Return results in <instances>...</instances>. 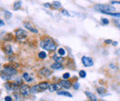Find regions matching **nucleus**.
<instances>
[{
  "instance_id": "obj_17",
  "label": "nucleus",
  "mask_w": 120,
  "mask_h": 101,
  "mask_svg": "<svg viewBox=\"0 0 120 101\" xmlns=\"http://www.w3.org/2000/svg\"><path fill=\"white\" fill-rule=\"evenodd\" d=\"M51 6H52V8L58 9L59 7H61V3L58 2V1H54V2L51 4Z\"/></svg>"
},
{
  "instance_id": "obj_21",
  "label": "nucleus",
  "mask_w": 120,
  "mask_h": 101,
  "mask_svg": "<svg viewBox=\"0 0 120 101\" xmlns=\"http://www.w3.org/2000/svg\"><path fill=\"white\" fill-rule=\"evenodd\" d=\"M5 87H7L8 90H13V87H12V84H9V83H6L5 84Z\"/></svg>"
},
{
  "instance_id": "obj_11",
  "label": "nucleus",
  "mask_w": 120,
  "mask_h": 101,
  "mask_svg": "<svg viewBox=\"0 0 120 101\" xmlns=\"http://www.w3.org/2000/svg\"><path fill=\"white\" fill-rule=\"evenodd\" d=\"M39 92H42L39 85H36V86H33V87H30V93L31 94H36V93H39Z\"/></svg>"
},
{
  "instance_id": "obj_30",
  "label": "nucleus",
  "mask_w": 120,
  "mask_h": 101,
  "mask_svg": "<svg viewBox=\"0 0 120 101\" xmlns=\"http://www.w3.org/2000/svg\"><path fill=\"white\" fill-rule=\"evenodd\" d=\"M62 14H64L65 16H68V17H69V16H70V14H69L66 9H63V10H62Z\"/></svg>"
},
{
  "instance_id": "obj_13",
  "label": "nucleus",
  "mask_w": 120,
  "mask_h": 101,
  "mask_svg": "<svg viewBox=\"0 0 120 101\" xmlns=\"http://www.w3.org/2000/svg\"><path fill=\"white\" fill-rule=\"evenodd\" d=\"M85 95L88 97V98H89L90 101H97V98L94 96V94L90 93L89 91H86V92H85Z\"/></svg>"
},
{
  "instance_id": "obj_14",
  "label": "nucleus",
  "mask_w": 120,
  "mask_h": 101,
  "mask_svg": "<svg viewBox=\"0 0 120 101\" xmlns=\"http://www.w3.org/2000/svg\"><path fill=\"white\" fill-rule=\"evenodd\" d=\"M51 68L52 69H56V70H60V69H62L63 68V66H62V64H61V63H53L52 65H51Z\"/></svg>"
},
{
  "instance_id": "obj_8",
  "label": "nucleus",
  "mask_w": 120,
  "mask_h": 101,
  "mask_svg": "<svg viewBox=\"0 0 120 101\" xmlns=\"http://www.w3.org/2000/svg\"><path fill=\"white\" fill-rule=\"evenodd\" d=\"M51 73H52L51 70H50V69H48V68H43V69H41V70H40V74H41L42 76H45V77L49 76Z\"/></svg>"
},
{
  "instance_id": "obj_10",
  "label": "nucleus",
  "mask_w": 120,
  "mask_h": 101,
  "mask_svg": "<svg viewBox=\"0 0 120 101\" xmlns=\"http://www.w3.org/2000/svg\"><path fill=\"white\" fill-rule=\"evenodd\" d=\"M60 84H61L62 87H64V88H66V89H68V88H70V87H71V83L69 81H68L67 79H64L63 81H61Z\"/></svg>"
},
{
  "instance_id": "obj_28",
  "label": "nucleus",
  "mask_w": 120,
  "mask_h": 101,
  "mask_svg": "<svg viewBox=\"0 0 120 101\" xmlns=\"http://www.w3.org/2000/svg\"><path fill=\"white\" fill-rule=\"evenodd\" d=\"M69 77H70V73H66L63 74V79H68Z\"/></svg>"
},
{
  "instance_id": "obj_12",
  "label": "nucleus",
  "mask_w": 120,
  "mask_h": 101,
  "mask_svg": "<svg viewBox=\"0 0 120 101\" xmlns=\"http://www.w3.org/2000/svg\"><path fill=\"white\" fill-rule=\"evenodd\" d=\"M39 87L41 88V91H45L46 89H49V87H50V84L47 83V82H43L41 84H39Z\"/></svg>"
},
{
  "instance_id": "obj_29",
  "label": "nucleus",
  "mask_w": 120,
  "mask_h": 101,
  "mask_svg": "<svg viewBox=\"0 0 120 101\" xmlns=\"http://www.w3.org/2000/svg\"><path fill=\"white\" fill-rule=\"evenodd\" d=\"M4 13L6 14V17H7L8 18L11 17V13H10V12H8V11H7V10H4Z\"/></svg>"
},
{
  "instance_id": "obj_1",
  "label": "nucleus",
  "mask_w": 120,
  "mask_h": 101,
  "mask_svg": "<svg viewBox=\"0 0 120 101\" xmlns=\"http://www.w3.org/2000/svg\"><path fill=\"white\" fill-rule=\"evenodd\" d=\"M40 45L46 51H55L56 49V44L51 38H46L45 40L42 41Z\"/></svg>"
},
{
  "instance_id": "obj_35",
  "label": "nucleus",
  "mask_w": 120,
  "mask_h": 101,
  "mask_svg": "<svg viewBox=\"0 0 120 101\" xmlns=\"http://www.w3.org/2000/svg\"><path fill=\"white\" fill-rule=\"evenodd\" d=\"M112 4H120V2H116V1H113Z\"/></svg>"
},
{
  "instance_id": "obj_6",
  "label": "nucleus",
  "mask_w": 120,
  "mask_h": 101,
  "mask_svg": "<svg viewBox=\"0 0 120 101\" xmlns=\"http://www.w3.org/2000/svg\"><path fill=\"white\" fill-rule=\"evenodd\" d=\"M61 88H62L61 84H52L49 87V91L50 92H55V91L57 92V91H59Z\"/></svg>"
},
{
  "instance_id": "obj_32",
  "label": "nucleus",
  "mask_w": 120,
  "mask_h": 101,
  "mask_svg": "<svg viewBox=\"0 0 120 101\" xmlns=\"http://www.w3.org/2000/svg\"><path fill=\"white\" fill-rule=\"evenodd\" d=\"M73 87H74V89H79V84L78 82H76L75 84H74V86H73Z\"/></svg>"
},
{
  "instance_id": "obj_3",
  "label": "nucleus",
  "mask_w": 120,
  "mask_h": 101,
  "mask_svg": "<svg viewBox=\"0 0 120 101\" xmlns=\"http://www.w3.org/2000/svg\"><path fill=\"white\" fill-rule=\"evenodd\" d=\"M3 73H6L7 75H8L9 77H12L13 75H16V74H17V70H16L14 67L10 66V65H5Z\"/></svg>"
},
{
  "instance_id": "obj_4",
  "label": "nucleus",
  "mask_w": 120,
  "mask_h": 101,
  "mask_svg": "<svg viewBox=\"0 0 120 101\" xmlns=\"http://www.w3.org/2000/svg\"><path fill=\"white\" fill-rule=\"evenodd\" d=\"M81 62H82L83 65L86 66V67H90V66L93 65V61H92V59L90 57H87V56H83V57L81 58Z\"/></svg>"
},
{
  "instance_id": "obj_25",
  "label": "nucleus",
  "mask_w": 120,
  "mask_h": 101,
  "mask_svg": "<svg viewBox=\"0 0 120 101\" xmlns=\"http://www.w3.org/2000/svg\"><path fill=\"white\" fill-rule=\"evenodd\" d=\"M54 61L55 62H56V63H61L62 61H63V59L61 57H57V56H55L54 57Z\"/></svg>"
},
{
  "instance_id": "obj_24",
  "label": "nucleus",
  "mask_w": 120,
  "mask_h": 101,
  "mask_svg": "<svg viewBox=\"0 0 120 101\" xmlns=\"http://www.w3.org/2000/svg\"><path fill=\"white\" fill-rule=\"evenodd\" d=\"M20 7V1H17L15 4H14V9H18L19 7Z\"/></svg>"
},
{
  "instance_id": "obj_16",
  "label": "nucleus",
  "mask_w": 120,
  "mask_h": 101,
  "mask_svg": "<svg viewBox=\"0 0 120 101\" xmlns=\"http://www.w3.org/2000/svg\"><path fill=\"white\" fill-rule=\"evenodd\" d=\"M57 95L58 96H66V97H68V98H72V95L67 91H57Z\"/></svg>"
},
{
  "instance_id": "obj_27",
  "label": "nucleus",
  "mask_w": 120,
  "mask_h": 101,
  "mask_svg": "<svg viewBox=\"0 0 120 101\" xmlns=\"http://www.w3.org/2000/svg\"><path fill=\"white\" fill-rule=\"evenodd\" d=\"M101 21H102V23H103V24H105V25L109 24V20H108L107 18H105V17H103V18L101 19Z\"/></svg>"
},
{
  "instance_id": "obj_7",
  "label": "nucleus",
  "mask_w": 120,
  "mask_h": 101,
  "mask_svg": "<svg viewBox=\"0 0 120 101\" xmlns=\"http://www.w3.org/2000/svg\"><path fill=\"white\" fill-rule=\"evenodd\" d=\"M24 26L26 27V29H29L30 31L33 32V33H37V32H38V30L35 29V28L33 27V25H32L31 23H30V22H25V23H24Z\"/></svg>"
},
{
  "instance_id": "obj_9",
  "label": "nucleus",
  "mask_w": 120,
  "mask_h": 101,
  "mask_svg": "<svg viewBox=\"0 0 120 101\" xmlns=\"http://www.w3.org/2000/svg\"><path fill=\"white\" fill-rule=\"evenodd\" d=\"M16 36L17 37H27V32L24 29H19L16 30Z\"/></svg>"
},
{
  "instance_id": "obj_34",
  "label": "nucleus",
  "mask_w": 120,
  "mask_h": 101,
  "mask_svg": "<svg viewBox=\"0 0 120 101\" xmlns=\"http://www.w3.org/2000/svg\"><path fill=\"white\" fill-rule=\"evenodd\" d=\"M105 42V43H113V42H112V41H110V40H108V41L106 40Z\"/></svg>"
},
{
  "instance_id": "obj_36",
  "label": "nucleus",
  "mask_w": 120,
  "mask_h": 101,
  "mask_svg": "<svg viewBox=\"0 0 120 101\" xmlns=\"http://www.w3.org/2000/svg\"><path fill=\"white\" fill-rule=\"evenodd\" d=\"M0 22H1V23H0V25H1V26H3V25H4V21H3V20H0Z\"/></svg>"
},
{
  "instance_id": "obj_33",
  "label": "nucleus",
  "mask_w": 120,
  "mask_h": 101,
  "mask_svg": "<svg viewBox=\"0 0 120 101\" xmlns=\"http://www.w3.org/2000/svg\"><path fill=\"white\" fill-rule=\"evenodd\" d=\"M5 101H12V98H11V97L8 96V97L5 98Z\"/></svg>"
},
{
  "instance_id": "obj_20",
  "label": "nucleus",
  "mask_w": 120,
  "mask_h": 101,
  "mask_svg": "<svg viewBox=\"0 0 120 101\" xmlns=\"http://www.w3.org/2000/svg\"><path fill=\"white\" fill-rule=\"evenodd\" d=\"M38 56H39V58H41V59H45L47 55H46V53H45V52H39Z\"/></svg>"
},
{
  "instance_id": "obj_23",
  "label": "nucleus",
  "mask_w": 120,
  "mask_h": 101,
  "mask_svg": "<svg viewBox=\"0 0 120 101\" xmlns=\"http://www.w3.org/2000/svg\"><path fill=\"white\" fill-rule=\"evenodd\" d=\"M79 76H80L81 78H85V77H86V72L83 71V70L79 71Z\"/></svg>"
},
{
  "instance_id": "obj_2",
  "label": "nucleus",
  "mask_w": 120,
  "mask_h": 101,
  "mask_svg": "<svg viewBox=\"0 0 120 101\" xmlns=\"http://www.w3.org/2000/svg\"><path fill=\"white\" fill-rule=\"evenodd\" d=\"M94 9L97 10V11H100L102 13H105V14L113 13V12L116 11V8L115 7H110V6H107V5H96L94 7Z\"/></svg>"
},
{
  "instance_id": "obj_19",
  "label": "nucleus",
  "mask_w": 120,
  "mask_h": 101,
  "mask_svg": "<svg viewBox=\"0 0 120 101\" xmlns=\"http://www.w3.org/2000/svg\"><path fill=\"white\" fill-rule=\"evenodd\" d=\"M97 92H98L100 95H105L106 90H105V87H98V88H97Z\"/></svg>"
},
{
  "instance_id": "obj_18",
  "label": "nucleus",
  "mask_w": 120,
  "mask_h": 101,
  "mask_svg": "<svg viewBox=\"0 0 120 101\" xmlns=\"http://www.w3.org/2000/svg\"><path fill=\"white\" fill-rule=\"evenodd\" d=\"M23 79H24V80H26L27 82H31V81H32V78L30 77V74H29L28 73H23Z\"/></svg>"
},
{
  "instance_id": "obj_15",
  "label": "nucleus",
  "mask_w": 120,
  "mask_h": 101,
  "mask_svg": "<svg viewBox=\"0 0 120 101\" xmlns=\"http://www.w3.org/2000/svg\"><path fill=\"white\" fill-rule=\"evenodd\" d=\"M5 52H6V53H7L8 55H11V54L13 53L10 45H6V46H5Z\"/></svg>"
},
{
  "instance_id": "obj_37",
  "label": "nucleus",
  "mask_w": 120,
  "mask_h": 101,
  "mask_svg": "<svg viewBox=\"0 0 120 101\" xmlns=\"http://www.w3.org/2000/svg\"><path fill=\"white\" fill-rule=\"evenodd\" d=\"M113 45H114V46H116V45H117V42H113Z\"/></svg>"
},
{
  "instance_id": "obj_31",
  "label": "nucleus",
  "mask_w": 120,
  "mask_h": 101,
  "mask_svg": "<svg viewBox=\"0 0 120 101\" xmlns=\"http://www.w3.org/2000/svg\"><path fill=\"white\" fill-rule=\"evenodd\" d=\"M16 84H18L19 86H21V85H22V81H21V79H17V80H16Z\"/></svg>"
},
{
  "instance_id": "obj_5",
  "label": "nucleus",
  "mask_w": 120,
  "mask_h": 101,
  "mask_svg": "<svg viewBox=\"0 0 120 101\" xmlns=\"http://www.w3.org/2000/svg\"><path fill=\"white\" fill-rule=\"evenodd\" d=\"M30 92V88L27 85H21L19 87V93L22 95V96H28L29 93Z\"/></svg>"
},
{
  "instance_id": "obj_22",
  "label": "nucleus",
  "mask_w": 120,
  "mask_h": 101,
  "mask_svg": "<svg viewBox=\"0 0 120 101\" xmlns=\"http://www.w3.org/2000/svg\"><path fill=\"white\" fill-rule=\"evenodd\" d=\"M58 54H59V55H65V54H66V51H65V49L60 48L59 50H58Z\"/></svg>"
},
{
  "instance_id": "obj_26",
  "label": "nucleus",
  "mask_w": 120,
  "mask_h": 101,
  "mask_svg": "<svg viewBox=\"0 0 120 101\" xmlns=\"http://www.w3.org/2000/svg\"><path fill=\"white\" fill-rule=\"evenodd\" d=\"M107 15H110L112 17H120V13H116V12H113V13H108Z\"/></svg>"
}]
</instances>
